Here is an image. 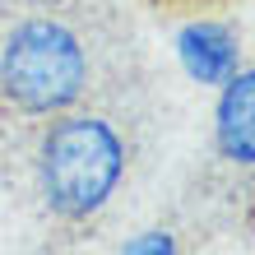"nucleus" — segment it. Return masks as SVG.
Segmentation results:
<instances>
[{
    "instance_id": "6",
    "label": "nucleus",
    "mask_w": 255,
    "mask_h": 255,
    "mask_svg": "<svg viewBox=\"0 0 255 255\" xmlns=\"http://www.w3.org/2000/svg\"><path fill=\"white\" fill-rule=\"evenodd\" d=\"M232 5V0H181V9H223Z\"/></svg>"
},
{
    "instance_id": "2",
    "label": "nucleus",
    "mask_w": 255,
    "mask_h": 255,
    "mask_svg": "<svg viewBox=\"0 0 255 255\" xmlns=\"http://www.w3.org/2000/svg\"><path fill=\"white\" fill-rule=\"evenodd\" d=\"M88 88V51L70 23L51 14L14 23L0 47V98L19 116H61Z\"/></svg>"
},
{
    "instance_id": "3",
    "label": "nucleus",
    "mask_w": 255,
    "mask_h": 255,
    "mask_svg": "<svg viewBox=\"0 0 255 255\" xmlns=\"http://www.w3.org/2000/svg\"><path fill=\"white\" fill-rule=\"evenodd\" d=\"M176 56L195 84H214L223 88L242 70V37L228 19H190L176 33Z\"/></svg>"
},
{
    "instance_id": "7",
    "label": "nucleus",
    "mask_w": 255,
    "mask_h": 255,
    "mask_svg": "<svg viewBox=\"0 0 255 255\" xmlns=\"http://www.w3.org/2000/svg\"><path fill=\"white\" fill-rule=\"evenodd\" d=\"M158 5H176V9H181V0H158Z\"/></svg>"
},
{
    "instance_id": "1",
    "label": "nucleus",
    "mask_w": 255,
    "mask_h": 255,
    "mask_svg": "<svg viewBox=\"0 0 255 255\" xmlns=\"http://www.w3.org/2000/svg\"><path fill=\"white\" fill-rule=\"evenodd\" d=\"M126 176V139L107 116L70 107L51 116L37 144L42 204L61 223H84L116 195Z\"/></svg>"
},
{
    "instance_id": "4",
    "label": "nucleus",
    "mask_w": 255,
    "mask_h": 255,
    "mask_svg": "<svg viewBox=\"0 0 255 255\" xmlns=\"http://www.w3.org/2000/svg\"><path fill=\"white\" fill-rule=\"evenodd\" d=\"M214 148L232 167H255V65L237 70L232 79L218 88Z\"/></svg>"
},
{
    "instance_id": "5",
    "label": "nucleus",
    "mask_w": 255,
    "mask_h": 255,
    "mask_svg": "<svg viewBox=\"0 0 255 255\" xmlns=\"http://www.w3.org/2000/svg\"><path fill=\"white\" fill-rule=\"evenodd\" d=\"M116 255H176V237L167 228H144L139 237H130Z\"/></svg>"
}]
</instances>
